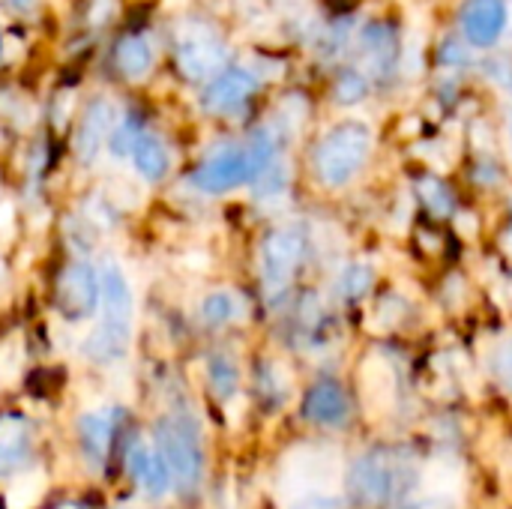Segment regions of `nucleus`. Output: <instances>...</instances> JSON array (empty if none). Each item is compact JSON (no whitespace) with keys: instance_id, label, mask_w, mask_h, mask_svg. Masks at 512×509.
<instances>
[{"instance_id":"13","label":"nucleus","mask_w":512,"mask_h":509,"mask_svg":"<svg viewBox=\"0 0 512 509\" xmlns=\"http://www.w3.org/2000/svg\"><path fill=\"white\" fill-rule=\"evenodd\" d=\"M129 162H132V168H135V174H138L141 183L162 186V183H168L174 177V168H177L174 144L168 141L165 132H159L156 126H150L135 141V147L129 153Z\"/></svg>"},{"instance_id":"18","label":"nucleus","mask_w":512,"mask_h":509,"mask_svg":"<svg viewBox=\"0 0 512 509\" xmlns=\"http://www.w3.org/2000/svg\"><path fill=\"white\" fill-rule=\"evenodd\" d=\"M126 471L135 480V486L150 498H162L171 489V474H168L162 456L156 453V447L132 444L126 450Z\"/></svg>"},{"instance_id":"16","label":"nucleus","mask_w":512,"mask_h":509,"mask_svg":"<svg viewBox=\"0 0 512 509\" xmlns=\"http://www.w3.org/2000/svg\"><path fill=\"white\" fill-rule=\"evenodd\" d=\"M120 414L117 411H93L78 420V441L81 453L90 462V468H102L114 450L117 432H120Z\"/></svg>"},{"instance_id":"26","label":"nucleus","mask_w":512,"mask_h":509,"mask_svg":"<svg viewBox=\"0 0 512 509\" xmlns=\"http://www.w3.org/2000/svg\"><path fill=\"white\" fill-rule=\"evenodd\" d=\"M417 195H420V201L435 213V216H447L450 210H453V192L444 186V180H438V177H423L420 183H417Z\"/></svg>"},{"instance_id":"5","label":"nucleus","mask_w":512,"mask_h":509,"mask_svg":"<svg viewBox=\"0 0 512 509\" xmlns=\"http://www.w3.org/2000/svg\"><path fill=\"white\" fill-rule=\"evenodd\" d=\"M372 144L375 135L363 120H342L330 126L312 150V171L318 183H324L327 189L348 186L366 168Z\"/></svg>"},{"instance_id":"10","label":"nucleus","mask_w":512,"mask_h":509,"mask_svg":"<svg viewBox=\"0 0 512 509\" xmlns=\"http://www.w3.org/2000/svg\"><path fill=\"white\" fill-rule=\"evenodd\" d=\"M117 114H120V102L111 99L108 93H93L81 102L78 114L72 117L69 141H66L75 165L93 168L99 162V156L105 153L108 135L117 123Z\"/></svg>"},{"instance_id":"11","label":"nucleus","mask_w":512,"mask_h":509,"mask_svg":"<svg viewBox=\"0 0 512 509\" xmlns=\"http://www.w3.org/2000/svg\"><path fill=\"white\" fill-rule=\"evenodd\" d=\"M159 57H162V48L153 39V30L144 24H129L117 30L108 45V69L114 72L117 81L132 84V87L147 84L156 75Z\"/></svg>"},{"instance_id":"24","label":"nucleus","mask_w":512,"mask_h":509,"mask_svg":"<svg viewBox=\"0 0 512 509\" xmlns=\"http://www.w3.org/2000/svg\"><path fill=\"white\" fill-rule=\"evenodd\" d=\"M288 183H291V174H288V165L276 156L249 186H252V195L255 201L261 204H273V201H282L288 195Z\"/></svg>"},{"instance_id":"14","label":"nucleus","mask_w":512,"mask_h":509,"mask_svg":"<svg viewBox=\"0 0 512 509\" xmlns=\"http://www.w3.org/2000/svg\"><path fill=\"white\" fill-rule=\"evenodd\" d=\"M33 423L18 411H0V477L24 471L33 459Z\"/></svg>"},{"instance_id":"3","label":"nucleus","mask_w":512,"mask_h":509,"mask_svg":"<svg viewBox=\"0 0 512 509\" xmlns=\"http://www.w3.org/2000/svg\"><path fill=\"white\" fill-rule=\"evenodd\" d=\"M168 60L183 84L201 87L231 63V45L213 18L186 12L168 30Z\"/></svg>"},{"instance_id":"6","label":"nucleus","mask_w":512,"mask_h":509,"mask_svg":"<svg viewBox=\"0 0 512 509\" xmlns=\"http://www.w3.org/2000/svg\"><path fill=\"white\" fill-rule=\"evenodd\" d=\"M417 468L402 450H375L366 453L348 474V495L360 507H384L393 498L411 492Z\"/></svg>"},{"instance_id":"23","label":"nucleus","mask_w":512,"mask_h":509,"mask_svg":"<svg viewBox=\"0 0 512 509\" xmlns=\"http://www.w3.org/2000/svg\"><path fill=\"white\" fill-rule=\"evenodd\" d=\"M363 48H366L369 66L378 72H387L396 63V36L387 24H369L363 30Z\"/></svg>"},{"instance_id":"7","label":"nucleus","mask_w":512,"mask_h":509,"mask_svg":"<svg viewBox=\"0 0 512 509\" xmlns=\"http://www.w3.org/2000/svg\"><path fill=\"white\" fill-rule=\"evenodd\" d=\"M309 237L300 225H276L258 243V279L267 300L282 297L306 258Z\"/></svg>"},{"instance_id":"29","label":"nucleus","mask_w":512,"mask_h":509,"mask_svg":"<svg viewBox=\"0 0 512 509\" xmlns=\"http://www.w3.org/2000/svg\"><path fill=\"white\" fill-rule=\"evenodd\" d=\"M3 6L18 18H33L39 12V0H3Z\"/></svg>"},{"instance_id":"15","label":"nucleus","mask_w":512,"mask_h":509,"mask_svg":"<svg viewBox=\"0 0 512 509\" xmlns=\"http://www.w3.org/2000/svg\"><path fill=\"white\" fill-rule=\"evenodd\" d=\"M507 3L504 0H468L462 6V33L477 48H492L507 30Z\"/></svg>"},{"instance_id":"28","label":"nucleus","mask_w":512,"mask_h":509,"mask_svg":"<svg viewBox=\"0 0 512 509\" xmlns=\"http://www.w3.org/2000/svg\"><path fill=\"white\" fill-rule=\"evenodd\" d=\"M366 90H369V81L360 72H345V75L336 78L333 96H336V102L351 105V102H360L366 96Z\"/></svg>"},{"instance_id":"27","label":"nucleus","mask_w":512,"mask_h":509,"mask_svg":"<svg viewBox=\"0 0 512 509\" xmlns=\"http://www.w3.org/2000/svg\"><path fill=\"white\" fill-rule=\"evenodd\" d=\"M489 369L492 375L512 390V336H504L492 345V354H489Z\"/></svg>"},{"instance_id":"30","label":"nucleus","mask_w":512,"mask_h":509,"mask_svg":"<svg viewBox=\"0 0 512 509\" xmlns=\"http://www.w3.org/2000/svg\"><path fill=\"white\" fill-rule=\"evenodd\" d=\"M441 60H447V63H462L465 54H462V48H459L456 42H447V54H441Z\"/></svg>"},{"instance_id":"17","label":"nucleus","mask_w":512,"mask_h":509,"mask_svg":"<svg viewBox=\"0 0 512 509\" xmlns=\"http://www.w3.org/2000/svg\"><path fill=\"white\" fill-rule=\"evenodd\" d=\"M348 414H351L348 396L330 378L312 384L303 396V417L315 426H342L348 420Z\"/></svg>"},{"instance_id":"9","label":"nucleus","mask_w":512,"mask_h":509,"mask_svg":"<svg viewBox=\"0 0 512 509\" xmlns=\"http://www.w3.org/2000/svg\"><path fill=\"white\" fill-rule=\"evenodd\" d=\"M99 297H102L99 264L90 261V258L72 255L57 270L54 285H51V303H54L57 315L66 324H84V321L96 318Z\"/></svg>"},{"instance_id":"2","label":"nucleus","mask_w":512,"mask_h":509,"mask_svg":"<svg viewBox=\"0 0 512 509\" xmlns=\"http://www.w3.org/2000/svg\"><path fill=\"white\" fill-rule=\"evenodd\" d=\"M99 321L81 342L84 360L93 366H114L126 357L132 345V324H135V294L129 276L117 258H99Z\"/></svg>"},{"instance_id":"8","label":"nucleus","mask_w":512,"mask_h":509,"mask_svg":"<svg viewBox=\"0 0 512 509\" xmlns=\"http://www.w3.org/2000/svg\"><path fill=\"white\" fill-rule=\"evenodd\" d=\"M261 84L264 75L255 66L228 63L198 87V108L210 120H234L252 105V99L261 93Z\"/></svg>"},{"instance_id":"12","label":"nucleus","mask_w":512,"mask_h":509,"mask_svg":"<svg viewBox=\"0 0 512 509\" xmlns=\"http://www.w3.org/2000/svg\"><path fill=\"white\" fill-rule=\"evenodd\" d=\"M462 492V465L453 459H435L423 471L417 468V480L408 492V509H459Z\"/></svg>"},{"instance_id":"21","label":"nucleus","mask_w":512,"mask_h":509,"mask_svg":"<svg viewBox=\"0 0 512 509\" xmlns=\"http://www.w3.org/2000/svg\"><path fill=\"white\" fill-rule=\"evenodd\" d=\"M240 315H243V300L231 288H213L198 303V321L207 330H225L237 324Z\"/></svg>"},{"instance_id":"4","label":"nucleus","mask_w":512,"mask_h":509,"mask_svg":"<svg viewBox=\"0 0 512 509\" xmlns=\"http://www.w3.org/2000/svg\"><path fill=\"white\" fill-rule=\"evenodd\" d=\"M153 447L171 474V489L189 498L204 477V438L195 417L186 411L165 414L153 426Z\"/></svg>"},{"instance_id":"25","label":"nucleus","mask_w":512,"mask_h":509,"mask_svg":"<svg viewBox=\"0 0 512 509\" xmlns=\"http://www.w3.org/2000/svg\"><path fill=\"white\" fill-rule=\"evenodd\" d=\"M375 285V267L369 261H354V264H345L339 279H336V294L348 303L366 297Z\"/></svg>"},{"instance_id":"19","label":"nucleus","mask_w":512,"mask_h":509,"mask_svg":"<svg viewBox=\"0 0 512 509\" xmlns=\"http://www.w3.org/2000/svg\"><path fill=\"white\" fill-rule=\"evenodd\" d=\"M150 129V111L141 105V102H126L120 105V114H117V123L108 135V144H105V153L111 159H129L135 141L141 138V132Z\"/></svg>"},{"instance_id":"31","label":"nucleus","mask_w":512,"mask_h":509,"mask_svg":"<svg viewBox=\"0 0 512 509\" xmlns=\"http://www.w3.org/2000/svg\"><path fill=\"white\" fill-rule=\"evenodd\" d=\"M6 57V30L0 27V60Z\"/></svg>"},{"instance_id":"22","label":"nucleus","mask_w":512,"mask_h":509,"mask_svg":"<svg viewBox=\"0 0 512 509\" xmlns=\"http://www.w3.org/2000/svg\"><path fill=\"white\" fill-rule=\"evenodd\" d=\"M204 372H207V384H210L216 399L228 402V399L237 396V390H240V366L228 351H213L207 357V363H204Z\"/></svg>"},{"instance_id":"20","label":"nucleus","mask_w":512,"mask_h":509,"mask_svg":"<svg viewBox=\"0 0 512 509\" xmlns=\"http://www.w3.org/2000/svg\"><path fill=\"white\" fill-rule=\"evenodd\" d=\"M360 384H363V396L369 411H390L396 402V369L384 360V357H369L363 363L360 372Z\"/></svg>"},{"instance_id":"1","label":"nucleus","mask_w":512,"mask_h":509,"mask_svg":"<svg viewBox=\"0 0 512 509\" xmlns=\"http://www.w3.org/2000/svg\"><path fill=\"white\" fill-rule=\"evenodd\" d=\"M279 144L282 135L273 129V123H261L240 141H222L204 150L183 171V183L204 198L231 195L249 186L279 156Z\"/></svg>"}]
</instances>
